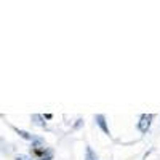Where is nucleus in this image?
<instances>
[{
    "mask_svg": "<svg viewBox=\"0 0 160 160\" xmlns=\"http://www.w3.org/2000/svg\"><path fill=\"white\" fill-rule=\"evenodd\" d=\"M152 120H154V115L152 114H142L139 117V122H138V130L141 133H148L151 125H152Z\"/></svg>",
    "mask_w": 160,
    "mask_h": 160,
    "instance_id": "obj_1",
    "label": "nucleus"
},
{
    "mask_svg": "<svg viewBox=\"0 0 160 160\" xmlns=\"http://www.w3.org/2000/svg\"><path fill=\"white\" fill-rule=\"evenodd\" d=\"M13 130H15L18 135L22 138V139H26V141H31L32 144H35V142H43V139L42 138H37V136H34V135H31L29 131H26V130H19V128H16V127H13Z\"/></svg>",
    "mask_w": 160,
    "mask_h": 160,
    "instance_id": "obj_2",
    "label": "nucleus"
},
{
    "mask_svg": "<svg viewBox=\"0 0 160 160\" xmlns=\"http://www.w3.org/2000/svg\"><path fill=\"white\" fill-rule=\"evenodd\" d=\"M95 122H96V125L102 130V133L104 135H108V136H111V130H109V125H108V120H106V117L102 115V114H98V115H95Z\"/></svg>",
    "mask_w": 160,
    "mask_h": 160,
    "instance_id": "obj_3",
    "label": "nucleus"
},
{
    "mask_svg": "<svg viewBox=\"0 0 160 160\" xmlns=\"http://www.w3.org/2000/svg\"><path fill=\"white\" fill-rule=\"evenodd\" d=\"M32 123L34 125H37V127H40V128H47V122H45V118L40 115V114H34L32 117Z\"/></svg>",
    "mask_w": 160,
    "mask_h": 160,
    "instance_id": "obj_4",
    "label": "nucleus"
},
{
    "mask_svg": "<svg viewBox=\"0 0 160 160\" xmlns=\"http://www.w3.org/2000/svg\"><path fill=\"white\" fill-rule=\"evenodd\" d=\"M85 160H98V155L96 152L93 151L90 146H87V149H85Z\"/></svg>",
    "mask_w": 160,
    "mask_h": 160,
    "instance_id": "obj_5",
    "label": "nucleus"
},
{
    "mask_svg": "<svg viewBox=\"0 0 160 160\" xmlns=\"http://www.w3.org/2000/svg\"><path fill=\"white\" fill-rule=\"evenodd\" d=\"M15 160H32V157L26 155V154H18V155L15 157Z\"/></svg>",
    "mask_w": 160,
    "mask_h": 160,
    "instance_id": "obj_6",
    "label": "nucleus"
},
{
    "mask_svg": "<svg viewBox=\"0 0 160 160\" xmlns=\"http://www.w3.org/2000/svg\"><path fill=\"white\" fill-rule=\"evenodd\" d=\"M38 160H40V158H38Z\"/></svg>",
    "mask_w": 160,
    "mask_h": 160,
    "instance_id": "obj_7",
    "label": "nucleus"
}]
</instances>
